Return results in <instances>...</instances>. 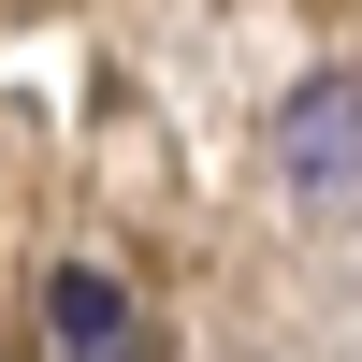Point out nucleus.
<instances>
[{"label": "nucleus", "instance_id": "nucleus-2", "mask_svg": "<svg viewBox=\"0 0 362 362\" xmlns=\"http://www.w3.org/2000/svg\"><path fill=\"white\" fill-rule=\"evenodd\" d=\"M44 334H58V362H102V348H131V290H116L102 261H58V276H44Z\"/></svg>", "mask_w": 362, "mask_h": 362}, {"label": "nucleus", "instance_id": "nucleus-1", "mask_svg": "<svg viewBox=\"0 0 362 362\" xmlns=\"http://www.w3.org/2000/svg\"><path fill=\"white\" fill-rule=\"evenodd\" d=\"M276 174H290L305 203L362 189V87H348V73H319V87H290V102H276Z\"/></svg>", "mask_w": 362, "mask_h": 362}, {"label": "nucleus", "instance_id": "nucleus-3", "mask_svg": "<svg viewBox=\"0 0 362 362\" xmlns=\"http://www.w3.org/2000/svg\"><path fill=\"white\" fill-rule=\"evenodd\" d=\"M102 362H160V348H145V334H131V348H102Z\"/></svg>", "mask_w": 362, "mask_h": 362}]
</instances>
